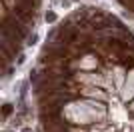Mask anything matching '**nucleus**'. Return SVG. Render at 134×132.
Wrapping results in <instances>:
<instances>
[{"mask_svg": "<svg viewBox=\"0 0 134 132\" xmlns=\"http://www.w3.org/2000/svg\"><path fill=\"white\" fill-rule=\"evenodd\" d=\"M12 114V104H4V116H10Z\"/></svg>", "mask_w": 134, "mask_h": 132, "instance_id": "nucleus-1", "label": "nucleus"}, {"mask_svg": "<svg viewBox=\"0 0 134 132\" xmlns=\"http://www.w3.org/2000/svg\"><path fill=\"white\" fill-rule=\"evenodd\" d=\"M56 20V14L54 12H48V14H46V22H54Z\"/></svg>", "mask_w": 134, "mask_h": 132, "instance_id": "nucleus-2", "label": "nucleus"}, {"mask_svg": "<svg viewBox=\"0 0 134 132\" xmlns=\"http://www.w3.org/2000/svg\"><path fill=\"white\" fill-rule=\"evenodd\" d=\"M22 132H32V130H30V128H24V130Z\"/></svg>", "mask_w": 134, "mask_h": 132, "instance_id": "nucleus-3", "label": "nucleus"}]
</instances>
